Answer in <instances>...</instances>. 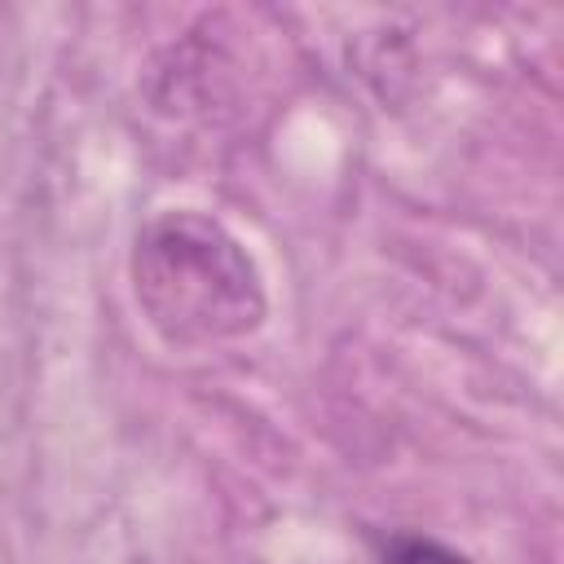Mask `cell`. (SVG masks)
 <instances>
[{"label":"cell","mask_w":564,"mask_h":564,"mask_svg":"<svg viewBox=\"0 0 564 564\" xmlns=\"http://www.w3.org/2000/svg\"><path fill=\"white\" fill-rule=\"evenodd\" d=\"M132 295L150 330L172 348H212L264 326L269 295L256 256L207 212L150 216L132 242Z\"/></svg>","instance_id":"obj_1"},{"label":"cell","mask_w":564,"mask_h":564,"mask_svg":"<svg viewBox=\"0 0 564 564\" xmlns=\"http://www.w3.org/2000/svg\"><path fill=\"white\" fill-rule=\"evenodd\" d=\"M366 542L379 564H471L463 551H454L441 538L419 533V529H370Z\"/></svg>","instance_id":"obj_2"}]
</instances>
